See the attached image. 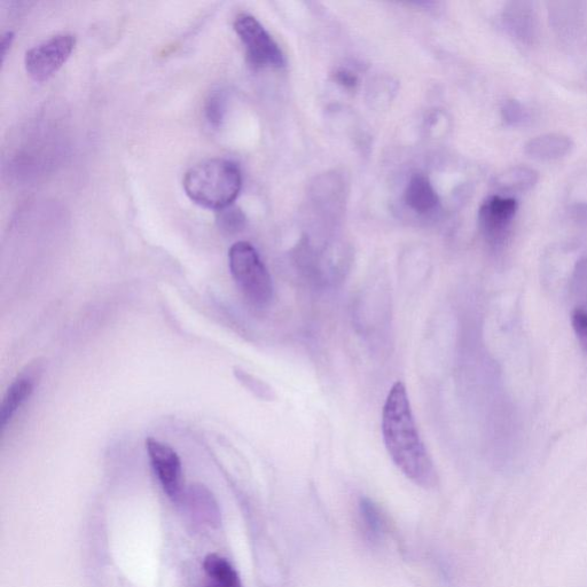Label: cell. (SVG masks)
I'll return each instance as SVG.
<instances>
[{
  "mask_svg": "<svg viewBox=\"0 0 587 587\" xmlns=\"http://www.w3.org/2000/svg\"><path fill=\"white\" fill-rule=\"evenodd\" d=\"M13 39H14V34L11 33V31H7V33L3 35V38H2V60H3V62L5 61L7 53H9V50L11 49V46L13 44Z\"/></svg>",
  "mask_w": 587,
  "mask_h": 587,
  "instance_id": "603a6c76",
  "label": "cell"
},
{
  "mask_svg": "<svg viewBox=\"0 0 587 587\" xmlns=\"http://www.w3.org/2000/svg\"><path fill=\"white\" fill-rule=\"evenodd\" d=\"M503 120L510 127H524L530 122L528 109L518 100H507L502 107Z\"/></svg>",
  "mask_w": 587,
  "mask_h": 587,
  "instance_id": "e0dca14e",
  "label": "cell"
},
{
  "mask_svg": "<svg viewBox=\"0 0 587 587\" xmlns=\"http://www.w3.org/2000/svg\"><path fill=\"white\" fill-rule=\"evenodd\" d=\"M382 435L389 456L399 471L421 488L436 487V469L421 440L403 382L395 383L383 406Z\"/></svg>",
  "mask_w": 587,
  "mask_h": 587,
  "instance_id": "6da1fadb",
  "label": "cell"
},
{
  "mask_svg": "<svg viewBox=\"0 0 587 587\" xmlns=\"http://www.w3.org/2000/svg\"><path fill=\"white\" fill-rule=\"evenodd\" d=\"M146 449L164 493L174 502H179L183 497V469L177 452L155 438H148Z\"/></svg>",
  "mask_w": 587,
  "mask_h": 587,
  "instance_id": "52a82bcc",
  "label": "cell"
},
{
  "mask_svg": "<svg viewBox=\"0 0 587 587\" xmlns=\"http://www.w3.org/2000/svg\"><path fill=\"white\" fill-rule=\"evenodd\" d=\"M359 513L365 534L372 540L380 539L383 530H385V522H383L380 508L371 499L364 498L360 500Z\"/></svg>",
  "mask_w": 587,
  "mask_h": 587,
  "instance_id": "9a60e30c",
  "label": "cell"
},
{
  "mask_svg": "<svg viewBox=\"0 0 587 587\" xmlns=\"http://www.w3.org/2000/svg\"><path fill=\"white\" fill-rule=\"evenodd\" d=\"M405 202L419 214H426L438 205V197L425 175L416 174L410 179L405 190Z\"/></svg>",
  "mask_w": 587,
  "mask_h": 587,
  "instance_id": "8fae6325",
  "label": "cell"
},
{
  "mask_svg": "<svg viewBox=\"0 0 587 587\" xmlns=\"http://www.w3.org/2000/svg\"><path fill=\"white\" fill-rule=\"evenodd\" d=\"M569 216L581 225H587V202L576 203L569 208Z\"/></svg>",
  "mask_w": 587,
  "mask_h": 587,
  "instance_id": "7402d4cb",
  "label": "cell"
},
{
  "mask_svg": "<svg viewBox=\"0 0 587 587\" xmlns=\"http://www.w3.org/2000/svg\"><path fill=\"white\" fill-rule=\"evenodd\" d=\"M242 175L237 163L210 159L186 172L184 190L197 205L221 211L232 206L239 197Z\"/></svg>",
  "mask_w": 587,
  "mask_h": 587,
  "instance_id": "7a4b0ae2",
  "label": "cell"
},
{
  "mask_svg": "<svg viewBox=\"0 0 587 587\" xmlns=\"http://www.w3.org/2000/svg\"><path fill=\"white\" fill-rule=\"evenodd\" d=\"M75 44V36L61 34L36 45L26 54L27 73L36 82L48 81L66 64L74 51Z\"/></svg>",
  "mask_w": 587,
  "mask_h": 587,
  "instance_id": "5b68a950",
  "label": "cell"
},
{
  "mask_svg": "<svg viewBox=\"0 0 587 587\" xmlns=\"http://www.w3.org/2000/svg\"><path fill=\"white\" fill-rule=\"evenodd\" d=\"M334 78L336 82L348 89L355 88L358 82L357 76L346 69L338 70V72L335 73Z\"/></svg>",
  "mask_w": 587,
  "mask_h": 587,
  "instance_id": "44dd1931",
  "label": "cell"
},
{
  "mask_svg": "<svg viewBox=\"0 0 587 587\" xmlns=\"http://www.w3.org/2000/svg\"><path fill=\"white\" fill-rule=\"evenodd\" d=\"M234 30L245 45L250 64L257 68H280L285 65L283 51L253 15H238Z\"/></svg>",
  "mask_w": 587,
  "mask_h": 587,
  "instance_id": "277c9868",
  "label": "cell"
},
{
  "mask_svg": "<svg viewBox=\"0 0 587 587\" xmlns=\"http://www.w3.org/2000/svg\"><path fill=\"white\" fill-rule=\"evenodd\" d=\"M503 26L515 41L531 46L538 41L539 22L535 3L510 2L503 11Z\"/></svg>",
  "mask_w": 587,
  "mask_h": 587,
  "instance_id": "ba28073f",
  "label": "cell"
},
{
  "mask_svg": "<svg viewBox=\"0 0 587 587\" xmlns=\"http://www.w3.org/2000/svg\"><path fill=\"white\" fill-rule=\"evenodd\" d=\"M574 146L573 140L562 133H546L529 140L524 146V153L537 161H555L565 158Z\"/></svg>",
  "mask_w": 587,
  "mask_h": 587,
  "instance_id": "9c48e42d",
  "label": "cell"
},
{
  "mask_svg": "<svg viewBox=\"0 0 587 587\" xmlns=\"http://www.w3.org/2000/svg\"><path fill=\"white\" fill-rule=\"evenodd\" d=\"M217 224L225 233L234 234L245 228L246 217L238 208H225L218 211Z\"/></svg>",
  "mask_w": 587,
  "mask_h": 587,
  "instance_id": "2e32d148",
  "label": "cell"
},
{
  "mask_svg": "<svg viewBox=\"0 0 587 587\" xmlns=\"http://www.w3.org/2000/svg\"><path fill=\"white\" fill-rule=\"evenodd\" d=\"M226 112V103L223 92L215 91L211 93L206 104V117L210 125L218 128L224 120Z\"/></svg>",
  "mask_w": 587,
  "mask_h": 587,
  "instance_id": "ac0fdd59",
  "label": "cell"
},
{
  "mask_svg": "<svg viewBox=\"0 0 587 587\" xmlns=\"http://www.w3.org/2000/svg\"><path fill=\"white\" fill-rule=\"evenodd\" d=\"M573 328L579 346L587 354V309L577 308L573 313Z\"/></svg>",
  "mask_w": 587,
  "mask_h": 587,
  "instance_id": "d6986e66",
  "label": "cell"
},
{
  "mask_svg": "<svg viewBox=\"0 0 587 587\" xmlns=\"http://www.w3.org/2000/svg\"><path fill=\"white\" fill-rule=\"evenodd\" d=\"M203 570L210 582L208 587H242L237 569L219 554H209L203 561Z\"/></svg>",
  "mask_w": 587,
  "mask_h": 587,
  "instance_id": "7c38bea8",
  "label": "cell"
},
{
  "mask_svg": "<svg viewBox=\"0 0 587 587\" xmlns=\"http://www.w3.org/2000/svg\"><path fill=\"white\" fill-rule=\"evenodd\" d=\"M538 172L528 167H513L500 175L496 180L499 191L505 194L528 192L537 185Z\"/></svg>",
  "mask_w": 587,
  "mask_h": 587,
  "instance_id": "4fadbf2b",
  "label": "cell"
},
{
  "mask_svg": "<svg viewBox=\"0 0 587 587\" xmlns=\"http://www.w3.org/2000/svg\"><path fill=\"white\" fill-rule=\"evenodd\" d=\"M240 380L242 382H245L246 386L250 390L255 391V394L257 396H260L261 398L272 399L273 397H275L273 396V391L269 386H266L265 383H263L260 380H256L252 377V375L242 373Z\"/></svg>",
  "mask_w": 587,
  "mask_h": 587,
  "instance_id": "ffe728a7",
  "label": "cell"
},
{
  "mask_svg": "<svg viewBox=\"0 0 587 587\" xmlns=\"http://www.w3.org/2000/svg\"><path fill=\"white\" fill-rule=\"evenodd\" d=\"M231 275L242 294L257 308L269 305L273 297V284L269 270L260 254L249 242L239 241L229 252Z\"/></svg>",
  "mask_w": 587,
  "mask_h": 587,
  "instance_id": "3957f363",
  "label": "cell"
},
{
  "mask_svg": "<svg viewBox=\"0 0 587 587\" xmlns=\"http://www.w3.org/2000/svg\"><path fill=\"white\" fill-rule=\"evenodd\" d=\"M35 377L31 373H23L12 382L7 389L3 398L2 408H0V428L5 432L7 425L10 424L13 417L27 402V399L34 393Z\"/></svg>",
  "mask_w": 587,
  "mask_h": 587,
  "instance_id": "30bf717a",
  "label": "cell"
},
{
  "mask_svg": "<svg viewBox=\"0 0 587 587\" xmlns=\"http://www.w3.org/2000/svg\"><path fill=\"white\" fill-rule=\"evenodd\" d=\"M518 209V201L507 195H492L482 203L479 225L490 245L499 247L505 244Z\"/></svg>",
  "mask_w": 587,
  "mask_h": 587,
  "instance_id": "8992f818",
  "label": "cell"
},
{
  "mask_svg": "<svg viewBox=\"0 0 587 587\" xmlns=\"http://www.w3.org/2000/svg\"><path fill=\"white\" fill-rule=\"evenodd\" d=\"M583 3H557L552 4V20L554 21V28L559 31V34L573 36L579 33L583 22L582 11L579 9Z\"/></svg>",
  "mask_w": 587,
  "mask_h": 587,
  "instance_id": "5bb4252c",
  "label": "cell"
}]
</instances>
